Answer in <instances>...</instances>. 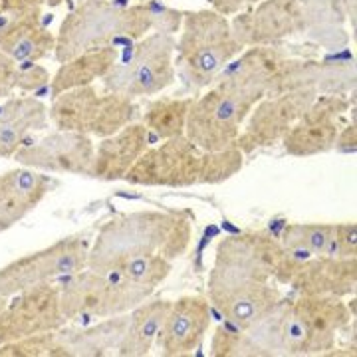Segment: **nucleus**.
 Masks as SVG:
<instances>
[{"mask_svg":"<svg viewBox=\"0 0 357 357\" xmlns=\"http://www.w3.org/2000/svg\"><path fill=\"white\" fill-rule=\"evenodd\" d=\"M280 248L268 230L229 234L217 244L206 298L227 324L248 330L278 304L282 292L272 280Z\"/></svg>","mask_w":357,"mask_h":357,"instance_id":"obj_1","label":"nucleus"},{"mask_svg":"<svg viewBox=\"0 0 357 357\" xmlns=\"http://www.w3.org/2000/svg\"><path fill=\"white\" fill-rule=\"evenodd\" d=\"M183 13L155 2L131 6L109 0H82L68 13L56 36L54 56L58 64L89 50L109 48L121 40L137 42L149 32L173 34L181 28Z\"/></svg>","mask_w":357,"mask_h":357,"instance_id":"obj_2","label":"nucleus"},{"mask_svg":"<svg viewBox=\"0 0 357 357\" xmlns=\"http://www.w3.org/2000/svg\"><path fill=\"white\" fill-rule=\"evenodd\" d=\"M192 241L191 211H133L109 218L89 246L88 268L114 272L137 256L177 260Z\"/></svg>","mask_w":357,"mask_h":357,"instance_id":"obj_3","label":"nucleus"},{"mask_svg":"<svg viewBox=\"0 0 357 357\" xmlns=\"http://www.w3.org/2000/svg\"><path fill=\"white\" fill-rule=\"evenodd\" d=\"M243 50L227 16L213 8L183 13L181 36L175 46V74L197 96L211 88L218 74Z\"/></svg>","mask_w":357,"mask_h":357,"instance_id":"obj_4","label":"nucleus"},{"mask_svg":"<svg viewBox=\"0 0 357 357\" xmlns=\"http://www.w3.org/2000/svg\"><path fill=\"white\" fill-rule=\"evenodd\" d=\"M354 312L335 296L288 298L282 321L280 356H328Z\"/></svg>","mask_w":357,"mask_h":357,"instance_id":"obj_5","label":"nucleus"},{"mask_svg":"<svg viewBox=\"0 0 357 357\" xmlns=\"http://www.w3.org/2000/svg\"><path fill=\"white\" fill-rule=\"evenodd\" d=\"M58 286L62 314L68 321L129 314L155 292L147 286L123 278L117 272L102 274L89 268L60 278Z\"/></svg>","mask_w":357,"mask_h":357,"instance_id":"obj_6","label":"nucleus"},{"mask_svg":"<svg viewBox=\"0 0 357 357\" xmlns=\"http://www.w3.org/2000/svg\"><path fill=\"white\" fill-rule=\"evenodd\" d=\"M135 100L114 91H98L93 86L68 89L52 98L50 123L58 131H74L89 137H109L139 117Z\"/></svg>","mask_w":357,"mask_h":357,"instance_id":"obj_7","label":"nucleus"},{"mask_svg":"<svg viewBox=\"0 0 357 357\" xmlns=\"http://www.w3.org/2000/svg\"><path fill=\"white\" fill-rule=\"evenodd\" d=\"M175 46L173 34L149 32L139 38L126 56L102 77L105 91L126 96L129 100L157 96L175 84Z\"/></svg>","mask_w":357,"mask_h":357,"instance_id":"obj_8","label":"nucleus"},{"mask_svg":"<svg viewBox=\"0 0 357 357\" xmlns=\"http://www.w3.org/2000/svg\"><path fill=\"white\" fill-rule=\"evenodd\" d=\"M256 103L255 98L213 84L203 96H195L187 115L185 137L201 151L232 147Z\"/></svg>","mask_w":357,"mask_h":357,"instance_id":"obj_9","label":"nucleus"},{"mask_svg":"<svg viewBox=\"0 0 357 357\" xmlns=\"http://www.w3.org/2000/svg\"><path fill=\"white\" fill-rule=\"evenodd\" d=\"M89 243L82 234L66 236L50 246L20 256L0 268V296L10 298L26 288L54 282L88 268Z\"/></svg>","mask_w":357,"mask_h":357,"instance_id":"obj_10","label":"nucleus"},{"mask_svg":"<svg viewBox=\"0 0 357 357\" xmlns=\"http://www.w3.org/2000/svg\"><path fill=\"white\" fill-rule=\"evenodd\" d=\"M203 151L185 135L161 141L149 147L131 167L126 183L135 187H167L187 189L201 183Z\"/></svg>","mask_w":357,"mask_h":357,"instance_id":"obj_11","label":"nucleus"},{"mask_svg":"<svg viewBox=\"0 0 357 357\" xmlns=\"http://www.w3.org/2000/svg\"><path fill=\"white\" fill-rule=\"evenodd\" d=\"M66 324L58 282H44L8 298L0 312V345L34 333L54 332Z\"/></svg>","mask_w":357,"mask_h":357,"instance_id":"obj_12","label":"nucleus"},{"mask_svg":"<svg viewBox=\"0 0 357 357\" xmlns=\"http://www.w3.org/2000/svg\"><path fill=\"white\" fill-rule=\"evenodd\" d=\"M318 96L316 89H298L260 100L246 117L236 147L248 155L282 143L286 133Z\"/></svg>","mask_w":357,"mask_h":357,"instance_id":"obj_13","label":"nucleus"},{"mask_svg":"<svg viewBox=\"0 0 357 357\" xmlns=\"http://www.w3.org/2000/svg\"><path fill=\"white\" fill-rule=\"evenodd\" d=\"M234 38L248 46H282V42L304 36L306 18L300 0H260L230 20Z\"/></svg>","mask_w":357,"mask_h":357,"instance_id":"obj_14","label":"nucleus"},{"mask_svg":"<svg viewBox=\"0 0 357 357\" xmlns=\"http://www.w3.org/2000/svg\"><path fill=\"white\" fill-rule=\"evenodd\" d=\"M347 112L345 96H318L282 139L284 153L304 159L333 151Z\"/></svg>","mask_w":357,"mask_h":357,"instance_id":"obj_15","label":"nucleus"},{"mask_svg":"<svg viewBox=\"0 0 357 357\" xmlns=\"http://www.w3.org/2000/svg\"><path fill=\"white\" fill-rule=\"evenodd\" d=\"M93 157V137L74 131H54L42 139L32 141V145H22L14 153V161L44 173L89 177Z\"/></svg>","mask_w":357,"mask_h":357,"instance_id":"obj_16","label":"nucleus"},{"mask_svg":"<svg viewBox=\"0 0 357 357\" xmlns=\"http://www.w3.org/2000/svg\"><path fill=\"white\" fill-rule=\"evenodd\" d=\"M211 328V302L206 296H181L171 302L157 335L161 356L183 357L203 344L204 335Z\"/></svg>","mask_w":357,"mask_h":357,"instance_id":"obj_17","label":"nucleus"},{"mask_svg":"<svg viewBox=\"0 0 357 357\" xmlns=\"http://www.w3.org/2000/svg\"><path fill=\"white\" fill-rule=\"evenodd\" d=\"M151 141L153 135L139 121L129 123L109 137H103L96 147L89 177L105 183L123 181L141 155L151 147Z\"/></svg>","mask_w":357,"mask_h":357,"instance_id":"obj_18","label":"nucleus"},{"mask_svg":"<svg viewBox=\"0 0 357 357\" xmlns=\"http://www.w3.org/2000/svg\"><path fill=\"white\" fill-rule=\"evenodd\" d=\"M298 296H354L357 290V256H314L290 282Z\"/></svg>","mask_w":357,"mask_h":357,"instance_id":"obj_19","label":"nucleus"},{"mask_svg":"<svg viewBox=\"0 0 357 357\" xmlns=\"http://www.w3.org/2000/svg\"><path fill=\"white\" fill-rule=\"evenodd\" d=\"M56 183L34 169H13L0 175V234L13 229L38 206Z\"/></svg>","mask_w":357,"mask_h":357,"instance_id":"obj_20","label":"nucleus"},{"mask_svg":"<svg viewBox=\"0 0 357 357\" xmlns=\"http://www.w3.org/2000/svg\"><path fill=\"white\" fill-rule=\"evenodd\" d=\"M42 16V8H34L0 26V52L16 64H36L48 58L56 48V36L44 26Z\"/></svg>","mask_w":357,"mask_h":357,"instance_id":"obj_21","label":"nucleus"},{"mask_svg":"<svg viewBox=\"0 0 357 357\" xmlns=\"http://www.w3.org/2000/svg\"><path fill=\"white\" fill-rule=\"evenodd\" d=\"M48 105L30 96L6 98L0 107V159H10L34 131L48 128Z\"/></svg>","mask_w":357,"mask_h":357,"instance_id":"obj_22","label":"nucleus"},{"mask_svg":"<svg viewBox=\"0 0 357 357\" xmlns=\"http://www.w3.org/2000/svg\"><path fill=\"white\" fill-rule=\"evenodd\" d=\"M129 314L100 319L93 326L68 328L62 326L58 332L68 347L70 357H103L115 354L128 328Z\"/></svg>","mask_w":357,"mask_h":357,"instance_id":"obj_23","label":"nucleus"},{"mask_svg":"<svg viewBox=\"0 0 357 357\" xmlns=\"http://www.w3.org/2000/svg\"><path fill=\"white\" fill-rule=\"evenodd\" d=\"M171 306L169 300L153 298L145 300L139 306L129 312L128 328L123 333L121 344L117 345L115 356L119 357H145L151 354L153 345L157 344V335L163 326L167 310Z\"/></svg>","mask_w":357,"mask_h":357,"instance_id":"obj_24","label":"nucleus"},{"mask_svg":"<svg viewBox=\"0 0 357 357\" xmlns=\"http://www.w3.org/2000/svg\"><path fill=\"white\" fill-rule=\"evenodd\" d=\"M306 18V38L318 48L342 50L349 42L345 34V8L342 0H300Z\"/></svg>","mask_w":357,"mask_h":357,"instance_id":"obj_25","label":"nucleus"},{"mask_svg":"<svg viewBox=\"0 0 357 357\" xmlns=\"http://www.w3.org/2000/svg\"><path fill=\"white\" fill-rule=\"evenodd\" d=\"M117 58H119V50L109 46V48L84 52L76 58L60 64L58 72L50 79L52 98L68 89L91 86L96 79H102L114 68Z\"/></svg>","mask_w":357,"mask_h":357,"instance_id":"obj_26","label":"nucleus"},{"mask_svg":"<svg viewBox=\"0 0 357 357\" xmlns=\"http://www.w3.org/2000/svg\"><path fill=\"white\" fill-rule=\"evenodd\" d=\"M195 96L189 98H159L147 103L143 112V126L153 135V139H171L185 135L187 115Z\"/></svg>","mask_w":357,"mask_h":357,"instance_id":"obj_27","label":"nucleus"},{"mask_svg":"<svg viewBox=\"0 0 357 357\" xmlns=\"http://www.w3.org/2000/svg\"><path fill=\"white\" fill-rule=\"evenodd\" d=\"M330 222H290L280 232L278 241L286 248L302 250L310 256H324L332 241Z\"/></svg>","mask_w":357,"mask_h":357,"instance_id":"obj_28","label":"nucleus"},{"mask_svg":"<svg viewBox=\"0 0 357 357\" xmlns=\"http://www.w3.org/2000/svg\"><path fill=\"white\" fill-rule=\"evenodd\" d=\"M0 357H70L60 332H42L0 345Z\"/></svg>","mask_w":357,"mask_h":357,"instance_id":"obj_29","label":"nucleus"},{"mask_svg":"<svg viewBox=\"0 0 357 357\" xmlns=\"http://www.w3.org/2000/svg\"><path fill=\"white\" fill-rule=\"evenodd\" d=\"M171 270H173V260H169L165 256L153 255L131 258V260L123 262L114 272L121 274L128 280L137 282L141 286H147L151 290H157V286L165 282L167 276L171 274Z\"/></svg>","mask_w":357,"mask_h":357,"instance_id":"obj_30","label":"nucleus"},{"mask_svg":"<svg viewBox=\"0 0 357 357\" xmlns=\"http://www.w3.org/2000/svg\"><path fill=\"white\" fill-rule=\"evenodd\" d=\"M244 165V153L236 147L220 151H203L201 161V183L199 185H220L234 177Z\"/></svg>","mask_w":357,"mask_h":357,"instance_id":"obj_31","label":"nucleus"},{"mask_svg":"<svg viewBox=\"0 0 357 357\" xmlns=\"http://www.w3.org/2000/svg\"><path fill=\"white\" fill-rule=\"evenodd\" d=\"M208 354L213 357H264L262 349L255 344L246 330L234 328L230 324L218 326L217 332L213 333Z\"/></svg>","mask_w":357,"mask_h":357,"instance_id":"obj_32","label":"nucleus"},{"mask_svg":"<svg viewBox=\"0 0 357 357\" xmlns=\"http://www.w3.org/2000/svg\"><path fill=\"white\" fill-rule=\"evenodd\" d=\"M357 255V227L356 222H340L333 225L332 241L328 246V252L324 256L335 258H349Z\"/></svg>","mask_w":357,"mask_h":357,"instance_id":"obj_33","label":"nucleus"},{"mask_svg":"<svg viewBox=\"0 0 357 357\" xmlns=\"http://www.w3.org/2000/svg\"><path fill=\"white\" fill-rule=\"evenodd\" d=\"M52 76L48 74L46 68H42L38 64H26V68L20 66L18 70V86L16 89L20 91H38L44 86L50 84Z\"/></svg>","mask_w":357,"mask_h":357,"instance_id":"obj_34","label":"nucleus"},{"mask_svg":"<svg viewBox=\"0 0 357 357\" xmlns=\"http://www.w3.org/2000/svg\"><path fill=\"white\" fill-rule=\"evenodd\" d=\"M18 70L20 64H16L10 56L0 52V100L10 98L14 93L18 86Z\"/></svg>","mask_w":357,"mask_h":357,"instance_id":"obj_35","label":"nucleus"},{"mask_svg":"<svg viewBox=\"0 0 357 357\" xmlns=\"http://www.w3.org/2000/svg\"><path fill=\"white\" fill-rule=\"evenodd\" d=\"M64 4V0H0V14H24L34 10V8H44V6H50L56 8Z\"/></svg>","mask_w":357,"mask_h":357,"instance_id":"obj_36","label":"nucleus"},{"mask_svg":"<svg viewBox=\"0 0 357 357\" xmlns=\"http://www.w3.org/2000/svg\"><path fill=\"white\" fill-rule=\"evenodd\" d=\"M335 151H342V153H356L357 149V129H356V115L351 119L349 126L340 129V135L335 139Z\"/></svg>","mask_w":357,"mask_h":357,"instance_id":"obj_37","label":"nucleus"},{"mask_svg":"<svg viewBox=\"0 0 357 357\" xmlns=\"http://www.w3.org/2000/svg\"><path fill=\"white\" fill-rule=\"evenodd\" d=\"M258 2L260 0H211V6H213V10H217L222 16H234V14L255 6Z\"/></svg>","mask_w":357,"mask_h":357,"instance_id":"obj_38","label":"nucleus"},{"mask_svg":"<svg viewBox=\"0 0 357 357\" xmlns=\"http://www.w3.org/2000/svg\"><path fill=\"white\" fill-rule=\"evenodd\" d=\"M344 2L345 14L351 18V26L356 28V14H357V0H342Z\"/></svg>","mask_w":357,"mask_h":357,"instance_id":"obj_39","label":"nucleus"},{"mask_svg":"<svg viewBox=\"0 0 357 357\" xmlns=\"http://www.w3.org/2000/svg\"><path fill=\"white\" fill-rule=\"evenodd\" d=\"M6 302H8V298H6V296H0V312L4 310V306H6Z\"/></svg>","mask_w":357,"mask_h":357,"instance_id":"obj_40","label":"nucleus"},{"mask_svg":"<svg viewBox=\"0 0 357 357\" xmlns=\"http://www.w3.org/2000/svg\"><path fill=\"white\" fill-rule=\"evenodd\" d=\"M109 2H114V0H109ZM137 2H151V0H137Z\"/></svg>","mask_w":357,"mask_h":357,"instance_id":"obj_41","label":"nucleus"}]
</instances>
